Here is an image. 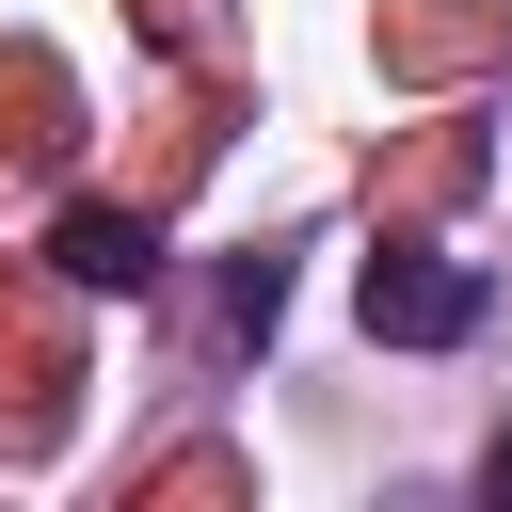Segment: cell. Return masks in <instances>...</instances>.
<instances>
[{
    "label": "cell",
    "mask_w": 512,
    "mask_h": 512,
    "mask_svg": "<svg viewBox=\"0 0 512 512\" xmlns=\"http://www.w3.org/2000/svg\"><path fill=\"white\" fill-rule=\"evenodd\" d=\"M368 336H400V352H448V336H480V272H464V256H416V240H384V256H368Z\"/></svg>",
    "instance_id": "cell-1"
},
{
    "label": "cell",
    "mask_w": 512,
    "mask_h": 512,
    "mask_svg": "<svg viewBox=\"0 0 512 512\" xmlns=\"http://www.w3.org/2000/svg\"><path fill=\"white\" fill-rule=\"evenodd\" d=\"M48 256H64V288H144V272H160L144 208H64V224H48Z\"/></svg>",
    "instance_id": "cell-2"
},
{
    "label": "cell",
    "mask_w": 512,
    "mask_h": 512,
    "mask_svg": "<svg viewBox=\"0 0 512 512\" xmlns=\"http://www.w3.org/2000/svg\"><path fill=\"white\" fill-rule=\"evenodd\" d=\"M272 304H288V272H272V256H240V272H224V320H240V336H272Z\"/></svg>",
    "instance_id": "cell-3"
},
{
    "label": "cell",
    "mask_w": 512,
    "mask_h": 512,
    "mask_svg": "<svg viewBox=\"0 0 512 512\" xmlns=\"http://www.w3.org/2000/svg\"><path fill=\"white\" fill-rule=\"evenodd\" d=\"M480 496H496V512H512V432H496V464H480Z\"/></svg>",
    "instance_id": "cell-4"
}]
</instances>
